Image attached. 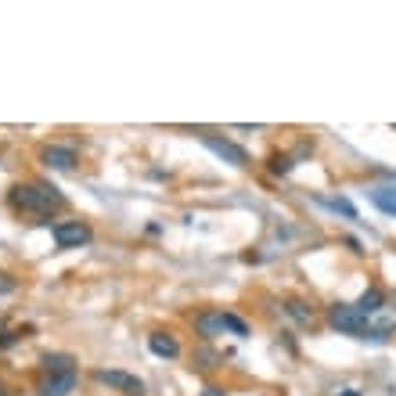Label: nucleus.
Here are the masks:
<instances>
[{
  "mask_svg": "<svg viewBox=\"0 0 396 396\" xmlns=\"http://www.w3.org/2000/svg\"><path fill=\"white\" fill-rule=\"evenodd\" d=\"M40 159L50 166V169H73L76 166V151L73 148H62V144H47L40 151Z\"/></svg>",
  "mask_w": 396,
  "mask_h": 396,
  "instance_id": "nucleus-9",
  "label": "nucleus"
},
{
  "mask_svg": "<svg viewBox=\"0 0 396 396\" xmlns=\"http://www.w3.org/2000/svg\"><path fill=\"white\" fill-rule=\"evenodd\" d=\"M0 396H4V392H0Z\"/></svg>",
  "mask_w": 396,
  "mask_h": 396,
  "instance_id": "nucleus-22",
  "label": "nucleus"
},
{
  "mask_svg": "<svg viewBox=\"0 0 396 396\" xmlns=\"http://www.w3.org/2000/svg\"><path fill=\"white\" fill-rule=\"evenodd\" d=\"M353 306H357L364 317H371V314H378V310L385 306V292H382L378 285H371V289H364V292H360V299H357Z\"/></svg>",
  "mask_w": 396,
  "mask_h": 396,
  "instance_id": "nucleus-10",
  "label": "nucleus"
},
{
  "mask_svg": "<svg viewBox=\"0 0 396 396\" xmlns=\"http://www.w3.org/2000/svg\"><path fill=\"white\" fill-rule=\"evenodd\" d=\"M43 371L47 375H73L76 371V357L73 353H47L43 357Z\"/></svg>",
  "mask_w": 396,
  "mask_h": 396,
  "instance_id": "nucleus-11",
  "label": "nucleus"
},
{
  "mask_svg": "<svg viewBox=\"0 0 396 396\" xmlns=\"http://www.w3.org/2000/svg\"><path fill=\"white\" fill-rule=\"evenodd\" d=\"M8 292H15V281L8 274H0V296H8Z\"/></svg>",
  "mask_w": 396,
  "mask_h": 396,
  "instance_id": "nucleus-18",
  "label": "nucleus"
},
{
  "mask_svg": "<svg viewBox=\"0 0 396 396\" xmlns=\"http://www.w3.org/2000/svg\"><path fill=\"white\" fill-rule=\"evenodd\" d=\"M195 331L205 338V343H213V338H220V335H228L223 314H216V310H202V314L195 317Z\"/></svg>",
  "mask_w": 396,
  "mask_h": 396,
  "instance_id": "nucleus-6",
  "label": "nucleus"
},
{
  "mask_svg": "<svg viewBox=\"0 0 396 396\" xmlns=\"http://www.w3.org/2000/svg\"><path fill=\"white\" fill-rule=\"evenodd\" d=\"M223 324H228V331H231V335H238V338H245V335H249V324H245L242 317H235V314H223Z\"/></svg>",
  "mask_w": 396,
  "mask_h": 396,
  "instance_id": "nucleus-15",
  "label": "nucleus"
},
{
  "mask_svg": "<svg viewBox=\"0 0 396 396\" xmlns=\"http://www.w3.org/2000/svg\"><path fill=\"white\" fill-rule=\"evenodd\" d=\"M343 396H360V392H357V389H346V392H343Z\"/></svg>",
  "mask_w": 396,
  "mask_h": 396,
  "instance_id": "nucleus-21",
  "label": "nucleus"
},
{
  "mask_svg": "<svg viewBox=\"0 0 396 396\" xmlns=\"http://www.w3.org/2000/svg\"><path fill=\"white\" fill-rule=\"evenodd\" d=\"M343 242H346V245H350V252H357V256H364V249H360V242H357V238H353V235H346V238H343Z\"/></svg>",
  "mask_w": 396,
  "mask_h": 396,
  "instance_id": "nucleus-19",
  "label": "nucleus"
},
{
  "mask_svg": "<svg viewBox=\"0 0 396 396\" xmlns=\"http://www.w3.org/2000/svg\"><path fill=\"white\" fill-rule=\"evenodd\" d=\"M50 235H54V245H58V249H83L94 238L90 223H83V220H58L50 228Z\"/></svg>",
  "mask_w": 396,
  "mask_h": 396,
  "instance_id": "nucleus-3",
  "label": "nucleus"
},
{
  "mask_svg": "<svg viewBox=\"0 0 396 396\" xmlns=\"http://www.w3.org/2000/svg\"><path fill=\"white\" fill-rule=\"evenodd\" d=\"M94 378H97L101 385H108V389H116V392L144 396V382H141L137 375H130V371H105V368H97V371H94Z\"/></svg>",
  "mask_w": 396,
  "mask_h": 396,
  "instance_id": "nucleus-5",
  "label": "nucleus"
},
{
  "mask_svg": "<svg viewBox=\"0 0 396 396\" xmlns=\"http://www.w3.org/2000/svg\"><path fill=\"white\" fill-rule=\"evenodd\" d=\"M76 389V371L73 375H43L40 396H69Z\"/></svg>",
  "mask_w": 396,
  "mask_h": 396,
  "instance_id": "nucleus-8",
  "label": "nucleus"
},
{
  "mask_svg": "<svg viewBox=\"0 0 396 396\" xmlns=\"http://www.w3.org/2000/svg\"><path fill=\"white\" fill-rule=\"evenodd\" d=\"M392 130H396V127H392Z\"/></svg>",
  "mask_w": 396,
  "mask_h": 396,
  "instance_id": "nucleus-23",
  "label": "nucleus"
},
{
  "mask_svg": "<svg viewBox=\"0 0 396 396\" xmlns=\"http://www.w3.org/2000/svg\"><path fill=\"white\" fill-rule=\"evenodd\" d=\"M324 205H328V209H335V213H343L346 220H357V209H353V205H350L346 198H328Z\"/></svg>",
  "mask_w": 396,
  "mask_h": 396,
  "instance_id": "nucleus-16",
  "label": "nucleus"
},
{
  "mask_svg": "<svg viewBox=\"0 0 396 396\" xmlns=\"http://www.w3.org/2000/svg\"><path fill=\"white\" fill-rule=\"evenodd\" d=\"M202 144H205V148H209L213 155H220L223 162L238 166V169H245V166H249V151H245L242 144L228 141V137H216V134H202Z\"/></svg>",
  "mask_w": 396,
  "mask_h": 396,
  "instance_id": "nucleus-4",
  "label": "nucleus"
},
{
  "mask_svg": "<svg viewBox=\"0 0 396 396\" xmlns=\"http://www.w3.org/2000/svg\"><path fill=\"white\" fill-rule=\"evenodd\" d=\"M368 198H371L382 213L396 216V184H389V188H371V191H368Z\"/></svg>",
  "mask_w": 396,
  "mask_h": 396,
  "instance_id": "nucleus-12",
  "label": "nucleus"
},
{
  "mask_svg": "<svg viewBox=\"0 0 396 396\" xmlns=\"http://www.w3.org/2000/svg\"><path fill=\"white\" fill-rule=\"evenodd\" d=\"M292 166H296V155H281V151H274L270 159H267V169L274 177H289L292 173Z\"/></svg>",
  "mask_w": 396,
  "mask_h": 396,
  "instance_id": "nucleus-13",
  "label": "nucleus"
},
{
  "mask_svg": "<svg viewBox=\"0 0 396 396\" xmlns=\"http://www.w3.org/2000/svg\"><path fill=\"white\" fill-rule=\"evenodd\" d=\"M285 314L296 317L299 324H310V321H314V310H310L303 299H285Z\"/></svg>",
  "mask_w": 396,
  "mask_h": 396,
  "instance_id": "nucleus-14",
  "label": "nucleus"
},
{
  "mask_svg": "<svg viewBox=\"0 0 396 396\" xmlns=\"http://www.w3.org/2000/svg\"><path fill=\"white\" fill-rule=\"evenodd\" d=\"M148 350H151L155 357H162V360L181 357V343H177L169 331H151V335H148Z\"/></svg>",
  "mask_w": 396,
  "mask_h": 396,
  "instance_id": "nucleus-7",
  "label": "nucleus"
},
{
  "mask_svg": "<svg viewBox=\"0 0 396 396\" xmlns=\"http://www.w3.org/2000/svg\"><path fill=\"white\" fill-rule=\"evenodd\" d=\"M328 324L338 335H353V338H371V317H364L350 303H331L328 306Z\"/></svg>",
  "mask_w": 396,
  "mask_h": 396,
  "instance_id": "nucleus-2",
  "label": "nucleus"
},
{
  "mask_svg": "<svg viewBox=\"0 0 396 396\" xmlns=\"http://www.w3.org/2000/svg\"><path fill=\"white\" fill-rule=\"evenodd\" d=\"M8 202L15 209H22V213H33L40 220H50V213H58L65 205V195L54 188V184H43L40 181V184H15L11 195H8Z\"/></svg>",
  "mask_w": 396,
  "mask_h": 396,
  "instance_id": "nucleus-1",
  "label": "nucleus"
},
{
  "mask_svg": "<svg viewBox=\"0 0 396 396\" xmlns=\"http://www.w3.org/2000/svg\"><path fill=\"white\" fill-rule=\"evenodd\" d=\"M22 338V331L18 328H8V331H0V350H11L15 343Z\"/></svg>",
  "mask_w": 396,
  "mask_h": 396,
  "instance_id": "nucleus-17",
  "label": "nucleus"
},
{
  "mask_svg": "<svg viewBox=\"0 0 396 396\" xmlns=\"http://www.w3.org/2000/svg\"><path fill=\"white\" fill-rule=\"evenodd\" d=\"M202 396H228L223 389H216V385H209V389H202Z\"/></svg>",
  "mask_w": 396,
  "mask_h": 396,
  "instance_id": "nucleus-20",
  "label": "nucleus"
}]
</instances>
